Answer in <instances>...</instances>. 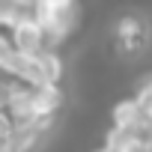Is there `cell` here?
I'll return each instance as SVG.
<instances>
[{
  "label": "cell",
  "mask_w": 152,
  "mask_h": 152,
  "mask_svg": "<svg viewBox=\"0 0 152 152\" xmlns=\"http://www.w3.org/2000/svg\"><path fill=\"white\" fill-rule=\"evenodd\" d=\"M33 18L45 33V48L54 51V45H60L63 39L75 33V27L81 21V9H78V0L63 3V6H36Z\"/></svg>",
  "instance_id": "6da1fadb"
},
{
  "label": "cell",
  "mask_w": 152,
  "mask_h": 152,
  "mask_svg": "<svg viewBox=\"0 0 152 152\" xmlns=\"http://www.w3.org/2000/svg\"><path fill=\"white\" fill-rule=\"evenodd\" d=\"M9 45L15 54H24V57H33L39 51H48L45 48V33L42 27L36 24V18H27V21H18L15 27H9Z\"/></svg>",
  "instance_id": "7a4b0ae2"
},
{
  "label": "cell",
  "mask_w": 152,
  "mask_h": 152,
  "mask_svg": "<svg viewBox=\"0 0 152 152\" xmlns=\"http://www.w3.org/2000/svg\"><path fill=\"white\" fill-rule=\"evenodd\" d=\"M104 149L110 152H149L146 128H110L104 137Z\"/></svg>",
  "instance_id": "3957f363"
},
{
  "label": "cell",
  "mask_w": 152,
  "mask_h": 152,
  "mask_svg": "<svg viewBox=\"0 0 152 152\" xmlns=\"http://www.w3.org/2000/svg\"><path fill=\"white\" fill-rule=\"evenodd\" d=\"M63 104L60 87H33L30 90V119H51Z\"/></svg>",
  "instance_id": "277c9868"
},
{
  "label": "cell",
  "mask_w": 152,
  "mask_h": 152,
  "mask_svg": "<svg viewBox=\"0 0 152 152\" xmlns=\"http://www.w3.org/2000/svg\"><path fill=\"white\" fill-rule=\"evenodd\" d=\"M110 119H113V128H146V131H149V113L140 110V104H137L131 96L113 104Z\"/></svg>",
  "instance_id": "5b68a950"
},
{
  "label": "cell",
  "mask_w": 152,
  "mask_h": 152,
  "mask_svg": "<svg viewBox=\"0 0 152 152\" xmlns=\"http://www.w3.org/2000/svg\"><path fill=\"white\" fill-rule=\"evenodd\" d=\"M33 0H0V27H15L18 21L33 18Z\"/></svg>",
  "instance_id": "8992f818"
},
{
  "label": "cell",
  "mask_w": 152,
  "mask_h": 152,
  "mask_svg": "<svg viewBox=\"0 0 152 152\" xmlns=\"http://www.w3.org/2000/svg\"><path fill=\"white\" fill-rule=\"evenodd\" d=\"M36 60H39V69H42L45 87H60V78H63V60L57 57V51H39Z\"/></svg>",
  "instance_id": "52a82bcc"
},
{
  "label": "cell",
  "mask_w": 152,
  "mask_h": 152,
  "mask_svg": "<svg viewBox=\"0 0 152 152\" xmlns=\"http://www.w3.org/2000/svg\"><path fill=\"white\" fill-rule=\"evenodd\" d=\"M143 33H146V27L134 18V15H125V18H119V24H116V39L122 42V48H134V39H143Z\"/></svg>",
  "instance_id": "ba28073f"
},
{
  "label": "cell",
  "mask_w": 152,
  "mask_h": 152,
  "mask_svg": "<svg viewBox=\"0 0 152 152\" xmlns=\"http://www.w3.org/2000/svg\"><path fill=\"white\" fill-rule=\"evenodd\" d=\"M131 99L140 104V110H146V113H149V110H152V104H149V102H152V84H149V81H143V84H140V90H137V96H131Z\"/></svg>",
  "instance_id": "9c48e42d"
},
{
  "label": "cell",
  "mask_w": 152,
  "mask_h": 152,
  "mask_svg": "<svg viewBox=\"0 0 152 152\" xmlns=\"http://www.w3.org/2000/svg\"><path fill=\"white\" fill-rule=\"evenodd\" d=\"M9 54H12V45H9V36H3V33H0V69H3V63L9 60Z\"/></svg>",
  "instance_id": "30bf717a"
},
{
  "label": "cell",
  "mask_w": 152,
  "mask_h": 152,
  "mask_svg": "<svg viewBox=\"0 0 152 152\" xmlns=\"http://www.w3.org/2000/svg\"><path fill=\"white\" fill-rule=\"evenodd\" d=\"M63 3H72V0H33V6H63Z\"/></svg>",
  "instance_id": "8fae6325"
},
{
  "label": "cell",
  "mask_w": 152,
  "mask_h": 152,
  "mask_svg": "<svg viewBox=\"0 0 152 152\" xmlns=\"http://www.w3.org/2000/svg\"><path fill=\"white\" fill-rule=\"evenodd\" d=\"M96 152H110V149H104V146H102V149H96Z\"/></svg>",
  "instance_id": "7c38bea8"
}]
</instances>
